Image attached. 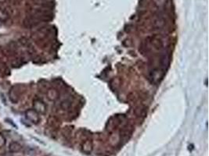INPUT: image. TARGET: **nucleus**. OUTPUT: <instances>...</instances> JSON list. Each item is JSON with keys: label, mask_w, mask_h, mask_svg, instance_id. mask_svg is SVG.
Wrapping results in <instances>:
<instances>
[{"label": "nucleus", "mask_w": 209, "mask_h": 156, "mask_svg": "<svg viewBox=\"0 0 209 156\" xmlns=\"http://www.w3.org/2000/svg\"><path fill=\"white\" fill-rule=\"evenodd\" d=\"M27 117L31 121L34 122V123H37L38 121V113L35 110H29L27 112Z\"/></svg>", "instance_id": "f257e3e1"}, {"label": "nucleus", "mask_w": 209, "mask_h": 156, "mask_svg": "<svg viewBox=\"0 0 209 156\" xmlns=\"http://www.w3.org/2000/svg\"><path fill=\"white\" fill-rule=\"evenodd\" d=\"M93 150V144L90 141H86L82 145V151L86 154H89Z\"/></svg>", "instance_id": "f03ea898"}, {"label": "nucleus", "mask_w": 209, "mask_h": 156, "mask_svg": "<svg viewBox=\"0 0 209 156\" xmlns=\"http://www.w3.org/2000/svg\"><path fill=\"white\" fill-rule=\"evenodd\" d=\"M152 44L155 46L156 49H160L162 48V42L161 41L159 38H156V37H154V39L152 40Z\"/></svg>", "instance_id": "7ed1b4c3"}, {"label": "nucleus", "mask_w": 209, "mask_h": 156, "mask_svg": "<svg viewBox=\"0 0 209 156\" xmlns=\"http://www.w3.org/2000/svg\"><path fill=\"white\" fill-rule=\"evenodd\" d=\"M36 105H38V107L37 108V110L39 112H44V110H45V105H43L42 102H36Z\"/></svg>", "instance_id": "20e7f679"}, {"label": "nucleus", "mask_w": 209, "mask_h": 156, "mask_svg": "<svg viewBox=\"0 0 209 156\" xmlns=\"http://www.w3.org/2000/svg\"><path fill=\"white\" fill-rule=\"evenodd\" d=\"M154 24L156 25L157 27H161V26H163L164 24V20H161V18H158V19H157L155 21H154Z\"/></svg>", "instance_id": "39448f33"}]
</instances>
